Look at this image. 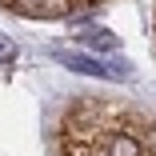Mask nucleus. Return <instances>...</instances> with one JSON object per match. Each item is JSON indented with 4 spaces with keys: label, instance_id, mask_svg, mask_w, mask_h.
<instances>
[{
    "label": "nucleus",
    "instance_id": "6",
    "mask_svg": "<svg viewBox=\"0 0 156 156\" xmlns=\"http://www.w3.org/2000/svg\"><path fill=\"white\" fill-rule=\"evenodd\" d=\"M72 156H104V148H100V144H76Z\"/></svg>",
    "mask_w": 156,
    "mask_h": 156
},
{
    "label": "nucleus",
    "instance_id": "1",
    "mask_svg": "<svg viewBox=\"0 0 156 156\" xmlns=\"http://www.w3.org/2000/svg\"><path fill=\"white\" fill-rule=\"evenodd\" d=\"M56 60L64 64L68 72H80V76H96V80H128L132 68H128V60H96V56H88V52H68V48H60Z\"/></svg>",
    "mask_w": 156,
    "mask_h": 156
},
{
    "label": "nucleus",
    "instance_id": "3",
    "mask_svg": "<svg viewBox=\"0 0 156 156\" xmlns=\"http://www.w3.org/2000/svg\"><path fill=\"white\" fill-rule=\"evenodd\" d=\"M100 148L104 156H144V144L136 132H124V128H108L100 136Z\"/></svg>",
    "mask_w": 156,
    "mask_h": 156
},
{
    "label": "nucleus",
    "instance_id": "4",
    "mask_svg": "<svg viewBox=\"0 0 156 156\" xmlns=\"http://www.w3.org/2000/svg\"><path fill=\"white\" fill-rule=\"evenodd\" d=\"M76 40H80V44H88V48H100V52H120L116 32H108V28H96V24L76 28Z\"/></svg>",
    "mask_w": 156,
    "mask_h": 156
},
{
    "label": "nucleus",
    "instance_id": "2",
    "mask_svg": "<svg viewBox=\"0 0 156 156\" xmlns=\"http://www.w3.org/2000/svg\"><path fill=\"white\" fill-rule=\"evenodd\" d=\"M4 4L32 20H64V16H72L76 0H4Z\"/></svg>",
    "mask_w": 156,
    "mask_h": 156
},
{
    "label": "nucleus",
    "instance_id": "5",
    "mask_svg": "<svg viewBox=\"0 0 156 156\" xmlns=\"http://www.w3.org/2000/svg\"><path fill=\"white\" fill-rule=\"evenodd\" d=\"M12 60H16V44L8 36H0V64H12Z\"/></svg>",
    "mask_w": 156,
    "mask_h": 156
}]
</instances>
